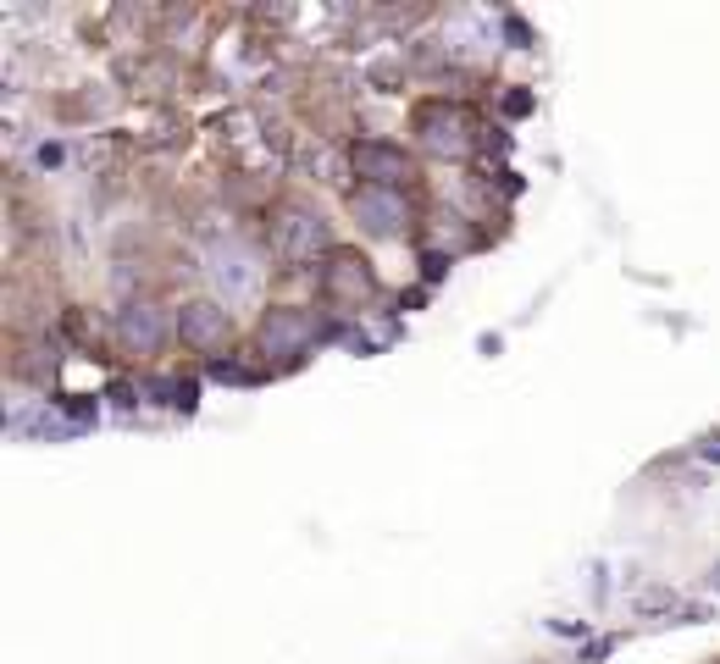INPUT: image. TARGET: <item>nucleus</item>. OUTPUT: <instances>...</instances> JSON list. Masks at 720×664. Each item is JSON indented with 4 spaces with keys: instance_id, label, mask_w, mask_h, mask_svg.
I'll list each match as a JSON object with an SVG mask.
<instances>
[{
    "instance_id": "obj_5",
    "label": "nucleus",
    "mask_w": 720,
    "mask_h": 664,
    "mask_svg": "<svg viewBox=\"0 0 720 664\" xmlns=\"http://www.w3.org/2000/svg\"><path fill=\"white\" fill-rule=\"evenodd\" d=\"M355 205H360L366 216H377V227H394V222H399V200H394V194H377V189H366Z\"/></svg>"
},
{
    "instance_id": "obj_3",
    "label": "nucleus",
    "mask_w": 720,
    "mask_h": 664,
    "mask_svg": "<svg viewBox=\"0 0 720 664\" xmlns=\"http://www.w3.org/2000/svg\"><path fill=\"white\" fill-rule=\"evenodd\" d=\"M228 332V310L216 305H189L183 310V338H194V344H216Z\"/></svg>"
},
{
    "instance_id": "obj_2",
    "label": "nucleus",
    "mask_w": 720,
    "mask_h": 664,
    "mask_svg": "<svg viewBox=\"0 0 720 664\" xmlns=\"http://www.w3.org/2000/svg\"><path fill=\"white\" fill-rule=\"evenodd\" d=\"M355 166L366 172V178H377V183L405 178V155L388 150V144H360V150H355Z\"/></svg>"
},
{
    "instance_id": "obj_6",
    "label": "nucleus",
    "mask_w": 720,
    "mask_h": 664,
    "mask_svg": "<svg viewBox=\"0 0 720 664\" xmlns=\"http://www.w3.org/2000/svg\"><path fill=\"white\" fill-rule=\"evenodd\" d=\"M122 327H128V338H139V344H156V338H161V327H156V316H150V310H139V316H128V321H122Z\"/></svg>"
},
{
    "instance_id": "obj_4",
    "label": "nucleus",
    "mask_w": 720,
    "mask_h": 664,
    "mask_svg": "<svg viewBox=\"0 0 720 664\" xmlns=\"http://www.w3.org/2000/svg\"><path fill=\"white\" fill-rule=\"evenodd\" d=\"M311 338V316H294V310H272L266 316V349H288Z\"/></svg>"
},
{
    "instance_id": "obj_1",
    "label": "nucleus",
    "mask_w": 720,
    "mask_h": 664,
    "mask_svg": "<svg viewBox=\"0 0 720 664\" xmlns=\"http://www.w3.org/2000/svg\"><path fill=\"white\" fill-rule=\"evenodd\" d=\"M277 244H283V255H311V249L322 244V222H316V216H305V211H288Z\"/></svg>"
}]
</instances>
